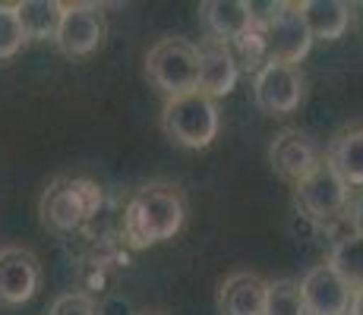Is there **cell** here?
<instances>
[{"label": "cell", "instance_id": "52a82bcc", "mask_svg": "<svg viewBox=\"0 0 363 315\" xmlns=\"http://www.w3.org/2000/svg\"><path fill=\"white\" fill-rule=\"evenodd\" d=\"M41 268L38 258L23 246H4L0 249V303L4 306H23L38 293Z\"/></svg>", "mask_w": 363, "mask_h": 315}, {"label": "cell", "instance_id": "30bf717a", "mask_svg": "<svg viewBox=\"0 0 363 315\" xmlns=\"http://www.w3.org/2000/svg\"><path fill=\"white\" fill-rule=\"evenodd\" d=\"M269 161L284 180L291 183H300L313 167L319 164V149L306 132L300 130H284L275 136V142L269 145Z\"/></svg>", "mask_w": 363, "mask_h": 315}, {"label": "cell", "instance_id": "7c38bea8", "mask_svg": "<svg viewBox=\"0 0 363 315\" xmlns=\"http://www.w3.org/2000/svg\"><path fill=\"white\" fill-rule=\"evenodd\" d=\"M82 183H67V186H54L48 189L45 195V221H51L57 230H69L76 227L79 221L89 218V212L95 208V199L99 195H92V199H86V193H95V186L79 189Z\"/></svg>", "mask_w": 363, "mask_h": 315}, {"label": "cell", "instance_id": "2e32d148", "mask_svg": "<svg viewBox=\"0 0 363 315\" xmlns=\"http://www.w3.org/2000/svg\"><path fill=\"white\" fill-rule=\"evenodd\" d=\"M325 164L347 183V189H363V126L345 130L332 139Z\"/></svg>", "mask_w": 363, "mask_h": 315}, {"label": "cell", "instance_id": "5bb4252c", "mask_svg": "<svg viewBox=\"0 0 363 315\" xmlns=\"http://www.w3.org/2000/svg\"><path fill=\"white\" fill-rule=\"evenodd\" d=\"M225 315H262L265 312V281L253 271H234L218 293Z\"/></svg>", "mask_w": 363, "mask_h": 315}, {"label": "cell", "instance_id": "8fae6325", "mask_svg": "<svg viewBox=\"0 0 363 315\" xmlns=\"http://www.w3.org/2000/svg\"><path fill=\"white\" fill-rule=\"evenodd\" d=\"M240 79V63L228 45H206L199 51V69H196V92L206 98H225L237 88Z\"/></svg>", "mask_w": 363, "mask_h": 315}, {"label": "cell", "instance_id": "ba28073f", "mask_svg": "<svg viewBox=\"0 0 363 315\" xmlns=\"http://www.w3.org/2000/svg\"><path fill=\"white\" fill-rule=\"evenodd\" d=\"M262 41H265V54H269V60L288 63V67L300 63L313 47V35H310V29H306L303 16H300V10L294 4L284 6L281 16L262 32Z\"/></svg>", "mask_w": 363, "mask_h": 315}, {"label": "cell", "instance_id": "6da1fadb", "mask_svg": "<svg viewBox=\"0 0 363 315\" xmlns=\"http://www.w3.org/2000/svg\"><path fill=\"white\" fill-rule=\"evenodd\" d=\"M184 199L171 186L149 183L130 199L123 214V240L133 249H145L171 240L184 227Z\"/></svg>", "mask_w": 363, "mask_h": 315}, {"label": "cell", "instance_id": "ac0fdd59", "mask_svg": "<svg viewBox=\"0 0 363 315\" xmlns=\"http://www.w3.org/2000/svg\"><path fill=\"white\" fill-rule=\"evenodd\" d=\"M329 268L341 277L351 290L363 287V234H345L329 252Z\"/></svg>", "mask_w": 363, "mask_h": 315}, {"label": "cell", "instance_id": "7402d4cb", "mask_svg": "<svg viewBox=\"0 0 363 315\" xmlns=\"http://www.w3.org/2000/svg\"><path fill=\"white\" fill-rule=\"evenodd\" d=\"M354 234H363V195L354 202Z\"/></svg>", "mask_w": 363, "mask_h": 315}, {"label": "cell", "instance_id": "44dd1931", "mask_svg": "<svg viewBox=\"0 0 363 315\" xmlns=\"http://www.w3.org/2000/svg\"><path fill=\"white\" fill-rule=\"evenodd\" d=\"M48 315H99V309L86 293H64V297L54 299Z\"/></svg>", "mask_w": 363, "mask_h": 315}, {"label": "cell", "instance_id": "d6986e66", "mask_svg": "<svg viewBox=\"0 0 363 315\" xmlns=\"http://www.w3.org/2000/svg\"><path fill=\"white\" fill-rule=\"evenodd\" d=\"M262 315H306L303 297H300V281H294V277L265 281V312Z\"/></svg>", "mask_w": 363, "mask_h": 315}, {"label": "cell", "instance_id": "9a60e30c", "mask_svg": "<svg viewBox=\"0 0 363 315\" xmlns=\"http://www.w3.org/2000/svg\"><path fill=\"white\" fill-rule=\"evenodd\" d=\"M297 10L313 38L338 41L351 25V6L341 0H306V4H297Z\"/></svg>", "mask_w": 363, "mask_h": 315}, {"label": "cell", "instance_id": "3957f363", "mask_svg": "<svg viewBox=\"0 0 363 315\" xmlns=\"http://www.w3.org/2000/svg\"><path fill=\"white\" fill-rule=\"evenodd\" d=\"M218 108L212 98L190 92L171 98L162 110V130L167 139H174L184 149H208L218 139Z\"/></svg>", "mask_w": 363, "mask_h": 315}, {"label": "cell", "instance_id": "603a6c76", "mask_svg": "<svg viewBox=\"0 0 363 315\" xmlns=\"http://www.w3.org/2000/svg\"><path fill=\"white\" fill-rule=\"evenodd\" d=\"M347 315H363V287L360 290H354V297H351V312Z\"/></svg>", "mask_w": 363, "mask_h": 315}, {"label": "cell", "instance_id": "ffe728a7", "mask_svg": "<svg viewBox=\"0 0 363 315\" xmlns=\"http://www.w3.org/2000/svg\"><path fill=\"white\" fill-rule=\"evenodd\" d=\"M26 41L29 38H26L23 25H19L16 4H0V60L16 57Z\"/></svg>", "mask_w": 363, "mask_h": 315}, {"label": "cell", "instance_id": "7a4b0ae2", "mask_svg": "<svg viewBox=\"0 0 363 315\" xmlns=\"http://www.w3.org/2000/svg\"><path fill=\"white\" fill-rule=\"evenodd\" d=\"M196 69H199V47L186 38H162L145 54V76L162 95L180 98L196 92Z\"/></svg>", "mask_w": 363, "mask_h": 315}, {"label": "cell", "instance_id": "9c48e42d", "mask_svg": "<svg viewBox=\"0 0 363 315\" xmlns=\"http://www.w3.org/2000/svg\"><path fill=\"white\" fill-rule=\"evenodd\" d=\"M300 297H303L306 315H347L354 290L335 275L329 265H316L300 281Z\"/></svg>", "mask_w": 363, "mask_h": 315}, {"label": "cell", "instance_id": "277c9868", "mask_svg": "<svg viewBox=\"0 0 363 315\" xmlns=\"http://www.w3.org/2000/svg\"><path fill=\"white\" fill-rule=\"evenodd\" d=\"M347 199H351V189H347V183L325 161H319L294 186V202H297L300 214H306V218L316 224L335 221L347 208Z\"/></svg>", "mask_w": 363, "mask_h": 315}, {"label": "cell", "instance_id": "4fadbf2b", "mask_svg": "<svg viewBox=\"0 0 363 315\" xmlns=\"http://www.w3.org/2000/svg\"><path fill=\"white\" fill-rule=\"evenodd\" d=\"M202 25L215 35L218 41H240L243 35L253 32V19H250V4L243 0H206L199 6Z\"/></svg>", "mask_w": 363, "mask_h": 315}, {"label": "cell", "instance_id": "8992f818", "mask_svg": "<svg viewBox=\"0 0 363 315\" xmlns=\"http://www.w3.org/2000/svg\"><path fill=\"white\" fill-rule=\"evenodd\" d=\"M57 47L67 57H89L104 41V13L95 4H64Z\"/></svg>", "mask_w": 363, "mask_h": 315}, {"label": "cell", "instance_id": "5b68a950", "mask_svg": "<svg viewBox=\"0 0 363 315\" xmlns=\"http://www.w3.org/2000/svg\"><path fill=\"white\" fill-rule=\"evenodd\" d=\"M253 98L256 108L269 117L294 114L300 101H303V76H300L297 67L265 60L253 79Z\"/></svg>", "mask_w": 363, "mask_h": 315}, {"label": "cell", "instance_id": "e0dca14e", "mask_svg": "<svg viewBox=\"0 0 363 315\" xmlns=\"http://www.w3.org/2000/svg\"><path fill=\"white\" fill-rule=\"evenodd\" d=\"M16 16L29 41H54L60 29V16H64V4H57V0H23V4H16Z\"/></svg>", "mask_w": 363, "mask_h": 315}]
</instances>
